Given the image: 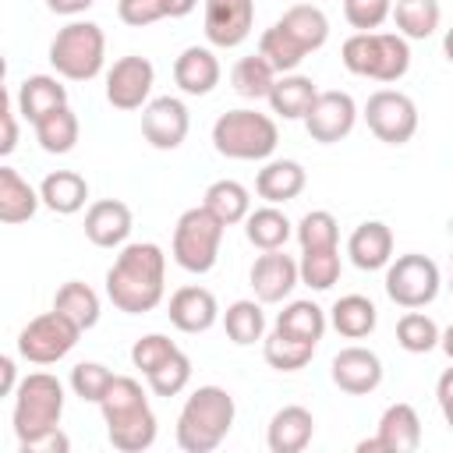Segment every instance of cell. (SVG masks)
<instances>
[{
    "label": "cell",
    "instance_id": "58",
    "mask_svg": "<svg viewBox=\"0 0 453 453\" xmlns=\"http://www.w3.org/2000/svg\"><path fill=\"white\" fill-rule=\"evenodd\" d=\"M449 287H453V280H449Z\"/></svg>",
    "mask_w": 453,
    "mask_h": 453
},
{
    "label": "cell",
    "instance_id": "15",
    "mask_svg": "<svg viewBox=\"0 0 453 453\" xmlns=\"http://www.w3.org/2000/svg\"><path fill=\"white\" fill-rule=\"evenodd\" d=\"M188 131H191V117L177 96H159V99H149L142 106V134L152 149L173 152L184 145Z\"/></svg>",
    "mask_w": 453,
    "mask_h": 453
},
{
    "label": "cell",
    "instance_id": "18",
    "mask_svg": "<svg viewBox=\"0 0 453 453\" xmlns=\"http://www.w3.org/2000/svg\"><path fill=\"white\" fill-rule=\"evenodd\" d=\"M329 375L336 382V389L350 393V396H368L382 386V357L368 347H343L333 365H329Z\"/></svg>",
    "mask_w": 453,
    "mask_h": 453
},
{
    "label": "cell",
    "instance_id": "28",
    "mask_svg": "<svg viewBox=\"0 0 453 453\" xmlns=\"http://www.w3.org/2000/svg\"><path fill=\"white\" fill-rule=\"evenodd\" d=\"M329 326L347 340H365L379 326V311L365 294H343L329 308Z\"/></svg>",
    "mask_w": 453,
    "mask_h": 453
},
{
    "label": "cell",
    "instance_id": "9",
    "mask_svg": "<svg viewBox=\"0 0 453 453\" xmlns=\"http://www.w3.org/2000/svg\"><path fill=\"white\" fill-rule=\"evenodd\" d=\"M81 326L74 322V319H67L64 311H42V315H35L21 333H18V354L25 357V361H32V365H57V361H64L74 347H78V340H81Z\"/></svg>",
    "mask_w": 453,
    "mask_h": 453
},
{
    "label": "cell",
    "instance_id": "24",
    "mask_svg": "<svg viewBox=\"0 0 453 453\" xmlns=\"http://www.w3.org/2000/svg\"><path fill=\"white\" fill-rule=\"evenodd\" d=\"M308 184V173L297 159H269L258 173H255V195L269 205H283L294 202Z\"/></svg>",
    "mask_w": 453,
    "mask_h": 453
},
{
    "label": "cell",
    "instance_id": "27",
    "mask_svg": "<svg viewBox=\"0 0 453 453\" xmlns=\"http://www.w3.org/2000/svg\"><path fill=\"white\" fill-rule=\"evenodd\" d=\"M39 205H42L39 191L14 166H0V223L7 226L28 223Z\"/></svg>",
    "mask_w": 453,
    "mask_h": 453
},
{
    "label": "cell",
    "instance_id": "7",
    "mask_svg": "<svg viewBox=\"0 0 453 453\" xmlns=\"http://www.w3.org/2000/svg\"><path fill=\"white\" fill-rule=\"evenodd\" d=\"M106 60V35L96 21H67L50 42V67L67 81H92Z\"/></svg>",
    "mask_w": 453,
    "mask_h": 453
},
{
    "label": "cell",
    "instance_id": "51",
    "mask_svg": "<svg viewBox=\"0 0 453 453\" xmlns=\"http://www.w3.org/2000/svg\"><path fill=\"white\" fill-rule=\"evenodd\" d=\"M435 400H439V411H442V421L449 425L453 432V368H446L435 382Z\"/></svg>",
    "mask_w": 453,
    "mask_h": 453
},
{
    "label": "cell",
    "instance_id": "29",
    "mask_svg": "<svg viewBox=\"0 0 453 453\" xmlns=\"http://www.w3.org/2000/svg\"><path fill=\"white\" fill-rule=\"evenodd\" d=\"M315 96H319L315 81L308 74H294L290 71V74H280L276 78V85L269 92V106L283 120H304L308 110H311V103H315Z\"/></svg>",
    "mask_w": 453,
    "mask_h": 453
},
{
    "label": "cell",
    "instance_id": "20",
    "mask_svg": "<svg viewBox=\"0 0 453 453\" xmlns=\"http://www.w3.org/2000/svg\"><path fill=\"white\" fill-rule=\"evenodd\" d=\"M131 226H134V216L120 198H99L85 209V237L96 248H124L131 237Z\"/></svg>",
    "mask_w": 453,
    "mask_h": 453
},
{
    "label": "cell",
    "instance_id": "40",
    "mask_svg": "<svg viewBox=\"0 0 453 453\" xmlns=\"http://www.w3.org/2000/svg\"><path fill=\"white\" fill-rule=\"evenodd\" d=\"M258 53L276 67V74H290V71H297L301 67V60L308 57L304 53V46L276 21V25H269L265 32H262V39H258Z\"/></svg>",
    "mask_w": 453,
    "mask_h": 453
},
{
    "label": "cell",
    "instance_id": "4",
    "mask_svg": "<svg viewBox=\"0 0 453 453\" xmlns=\"http://www.w3.org/2000/svg\"><path fill=\"white\" fill-rule=\"evenodd\" d=\"M340 60L357 78L393 85L411 71V46L400 32H354L340 46Z\"/></svg>",
    "mask_w": 453,
    "mask_h": 453
},
{
    "label": "cell",
    "instance_id": "39",
    "mask_svg": "<svg viewBox=\"0 0 453 453\" xmlns=\"http://www.w3.org/2000/svg\"><path fill=\"white\" fill-rule=\"evenodd\" d=\"M53 308L64 311L67 319H74L81 329H92L99 322V311H103L99 308V294L88 283H81V280L60 283V290L53 294Z\"/></svg>",
    "mask_w": 453,
    "mask_h": 453
},
{
    "label": "cell",
    "instance_id": "45",
    "mask_svg": "<svg viewBox=\"0 0 453 453\" xmlns=\"http://www.w3.org/2000/svg\"><path fill=\"white\" fill-rule=\"evenodd\" d=\"M145 382H149V389L156 396H177L191 382V357L184 350H177L170 361H163L156 372H149Z\"/></svg>",
    "mask_w": 453,
    "mask_h": 453
},
{
    "label": "cell",
    "instance_id": "56",
    "mask_svg": "<svg viewBox=\"0 0 453 453\" xmlns=\"http://www.w3.org/2000/svg\"><path fill=\"white\" fill-rule=\"evenodd\" d=\"M442 53H446V60L453 64V28H446V35H442Z\"/></svg>",
    "mask_w": 453,
    "mask_h": 453
},
{
    "label": "cell",
    "instance_id": "23",
    "mask_svg": "<svg viewBox=\"0 0 453 453\" xmlns=\"http://www.w3.org/2000/svg\"><path fill=\"white\" fill-rule=\"evenodd\" d=\"M223 78V67L209 46H188L173 60V81L184 96H209Z\"/></svg>",
    "mask_w": 453,
    "mask_h": 453
},
{
    "label": "cell",
    "instance_id": "53",
    "mask_svg": "<svg viewBox=\"0 0 453 453\" xmlns=\"http://www.w3.org/2000/svg\"><path fill=\"white\" fill-rule=\"evenodd\" d=\"M96 0H46V7L53 14H64V18H74V14H85Z\"/></svg>",
    "mask_w": 453,
    "mask_h": 453
},
{
    "label": "cell",
    "instance_id": "47",
    "mask_svg": "<svg viewBox=\"0 0 453 453\" xmlns=\"http://www.w3.org/2000/svg\"><path fill=\"white\" fill-rule=\"evenodd\" d=\"M393 14V0H343V18L357 32H375Z\"/></svg>",
    "mask_w": 453,
    "mask_h": 453
},
{
    "label": "cell",
    "instance_id": "12",
    "mask_svg": "<svg viewBox=\"0 0 453 453\" xmlns=\"http://www.w3.org/2000/svg\"><path fill=\"white\" fill-rule=\"evenodd\" d=\"M156 85V67L149 57L127 53L120 60H113V67L106 71V103L113 110H142L152 96Z\"/></svg>",
    "mask_w": 453,
    "mask_h": 453
},
{
    "label": "cell",
    "instance_id": "30",
    "mask_svg": "<svg viewBox=\"0 0 453 453\" xmlns=\"http://www.w3.org/2000/svg\"><path fill=\"white\" fill-rule=\"evenodd\" d=\"M280 25L304 46V53L322 50L326 39H329V18H326V11H322L319 4H308V0L287 7V11L280 14Z\"/></svg>",
    "mask_w": 453,
    "mask_h": 453
},
{
    "label": "cell",
    "instance_id": "2",
    "mask_svg": "<svg viewBox=\"0 0 453 453\" xmlns=\"http://www.w3.org/2000/svg\"><path fill=\"white\" fill-rule=\"evenodd\" d=\"M103 421H106V439L113 449L120 453H142L156 442V414L149 407V396L142 389L138 379L131 375H117L113 386L106 389V396L99 400Z\"/></svg>",
    "mask_w": 453,
    "mask_h": 453
},
{
    "label": "cell",
    "instance_id": "48",
    "mask_svg": "<svg viewBox=\"0 0 453 453\" xmlns=\"http://www.w3.org/2000/svg\"><path fill=\"white\" fill-rule=\"evenodd\" d=\"M117 18L131 28H149L166 14V0H117Z\"/></svg>",
    "mask_w": 453,
    "mask_h": 453
},
{
    "label": "cell",
    "instance_id": "16",
    "mask_svg": "<svg viewBox=\"0 0 453 453\" xmlns=\"http://www.w3.org/2000/svg\"><path fill=\"white\" fill-rule=\"evenodd\" d=\"M202 28L216 50L241 46L255 28V0H205Z\"/></svg>",
    "mask_w": 453,
    "mask_h": 453
},
{
    "label": "cell",
    "instance_id": "49",
    "mask_svg": "<svg viewBox=\"0 0 453 453\" xmlns=\"http://www.w3.org/2000/svg\"><path fill=\"white\" fill-rule=\"evenodd\" d=\"M18 103L7 96L4 99V110H0V120H4V138H0V156H11L18 149Z\"/></svg>",
    "mask_w": 453,
    "mask_h": 453
},
{
    "label": "cell",
    "instance_id": "13",
    "mask_svg": "<svg viewBox=\"0 0 453 453\" xmlns=\"http://www.w3.org/2000/svg\"><path fill=\"white\" fill-rule=\"evenodd\" d=\"M357 124V103L350 92H340V88H326L315 96L308 117H304V131L311 142L319 145H333V142H343Z\"/></svg>",
    "mask_w": 453,
    "mask_h": 453
},
{
    "label": "cell",
    "instance_id": "10",
    "mask_svg": "<svg viewBox=\"0 0 453 453\" xmlns=\"http://www.w3.org/2000/svg\"><path fill=\"white\" fill-rule=\"evenodd\" d=\"M439 287H442V276H439V265L428 255L407 251V255H396L386 265V294L400 308L432 304L439 297Z\"/></svg>",
    "mask_w": 453,
    "mask_h": 453
},
{
    "label": "cell",
    "instance_id": "50",
    "mask_svg": "<svg viewBox=\"0 0 453 453\" xmlns=\"http://www.w3.org/2000/svg\"><path fill=\"white\" fill-rule=\"evenodd\" d=\"M67 449H71V439H67L60 428H53V432H46V435H35V439L21 442V453H67Z\"/></svg>",
    "mask_w": 453,
    "mask_h": 453
},
{
    "label": "cell",
    "instance_id": "42",
    "mask_svg": "<svg viewBox=\"0 0 453 453\" xmlns=\"http://www.w3.org/2000/svg\"><path fill=\"white\" fill-rule=\"evenodd\" d=\"M294 237L301 244V251H315V248H340V223L333 212L326 209H311L297 219Z\"/></svg>",
    "mask_w": 453,
    "mask_h": 453
},
{
    "label": "cell",
    "instance_id": "38",
    "mask_svg": "<svg viewBox=\"0 0 453 453\" xmlns=\"http://www.w3.org/2000/svg\"><path fill=\"white\" fill-rule=\"evenodd\" d=\"M315 347L319 343H308V340H294L280 329H273L269 336H262V357L269 368L276 372H301L311 357H315Z\"/></svg>",
    "mask_w": 453,
    "mask_h": 453
},
{
    "label": "cell",
    "instance_id": "36",
    "mask_svg": "<svg viewBox=\"0 0 453 453\" xmlns=\"http://www.w3.org/2000/svg\"><path fill=\"white\" fill-rule=\"evenodd\" d=\"M223 329H226L230 343H237V347H251L255 340H262V336H265V311H262V301H258V297H255V301L241 297V301L226 304V311H223Z\"/></svg>",
    "mask_w": 453,
    "mask_h": 453
},
{
    "label": "cell",
    "instance_id": "35",
    "mask_svg": "<svg viewBox=\"0 0 453 453\" xmlns=\"http://www.w3.org/2000/svg\"><path fill=\"white\" fill-rule=\"evenodd\" d=\"M276 67L262 57V53H251V57H241L234 67H230V85L241 99H269L273 85H276Z\"/></svg>",
    "mask_w": 453,
    "mask_h": 453
},
{
    "label": "cell",
    "instance_id": "37",
    "mask_svg": "<svg viewBox=\"0 0 453 453\" xmlns=\"http://www.w3.org/2000/svg\"><path fill=\"white\" fill-rule=\"evenodd\" d=\"M326 326H329V319H326V311H322L315 301H290V304L276 315V326H273V329H280V333H287V336H294V340L319 343L322 333H326Z\"/></svg>",
    "mask_w": 453,
    "mask_h": 453
},
{
    "label": "cell",
    "instance_id": "33",
    "mask_svg": "<svg viewBox=\"0 0 453 453\" xmlns=\"http://www.w3.org/2000/svg\"><path fill=\"white\" fill-rule=\"evenodd\" d=\"M32 131H35V142H39L42 152H50V156H67V152L78 145L81 124H78V117H74L71 106H60V110H53V113H46L42 120H35Z\"/></svg>",
    "mask_w": 453,
    "mask_h": 453
},
{
    "label": "cell",
    "instance_id": "25",
    "mask_svg": "<svg viewBox=\"0 0 453 453\" xmlns=\"http://www.w3.org/2000/svg\"><path fill=\"white\" fill-rule=\"evenodd\" d=\"M14 103H18V113H21L28 124H35V120H42L46 113L67 106V88L60 85L57 74H28V78L18 85Z\"/></svg>",
    "mask_w": 453,
    "mask_h": 453
},
{
    "label": "cell",
    "instance_id": "34",
    "mask_svg": "<svg viewBox=\"0 0 453 453\" xmlns=\"http://www.w3.org/2000/svg\"><path fill=\"white\" fill-rule=\"evenodd\" d=\"M396 32L411 42V39H428L435 35L439 21H442V7L439 0H393V14Z\"/></svg>",
    "mask_w": 453,
    "mask_h": 453
},
{
    "label": "cell",
    "instance_id": "44",
    "mask_svg": "<svg viewBox=\"0 0 453 453\" xmlns=\"http://www.w3.org/2000/svg\"><path fill=\"white\" fill-rule=\"evenodd\" d=\"M113 379L117 375L106 365H99V361H81V365L71 368V389L85 403H99L106 396V389L113 386Z\"/></svg>",
    "mask_w": 453,
    "mask_h": 453
},
{
    "label": "cell",
    "instance_id": "14",
    "mask_svg": "<svg viewBox=\"0 0 453 453\" xmlns=\"http://www.w3.org/2000/svg\"><path fill=\"white\" fill-rule=\"evenodd\" d=\"M421 446V418L411 403L396 400L382 411L372 439L357 442V453H414Z\"/></svg>",
    "mask_w": 453,
    "mask_h": 453
},
{
    "label": "cell",
    "instance_id": "55",
    "mask_svg": "<svg viewBox=\"0 0 453 453\" xmlns=\"http://www.w3.org/2000/svg\"><path fill=\"white\" fill-rule=\"evenodd\" d=\"M439 347H442V350H446V357L453 361V322L442 329V340H439Z\"/></svg>",
    "mask_w": 453,
    "mask_h": 453
},
{
    "label": "cell",
    "instance_id": "46",
    "mask_svg": "<svg viewBox=\"0 0 453 453\" xmlns=\"http://www.w3.org/2000/svg\"><path fill=\"white\" fill-rule=\"evenodd\" d=\"M177 350H180V347H177L170 336H163V333H145V336H138L134 347H131V365H134L142 375H149V372H156L163 361H170Z\"/></svg>",
    "mask_w": 453,
    "mask_h": 453
},
{
    "label": "cell",
    "instance_id": "19",
    "mask_svg": "<svg viewBox=\"0 0 453 453\" xmlns=\"http://www.w3.org/2000/svg\"><path fill=\"white\" fill-rule=\"evenodd\" d=\"M166 315H170V326L180 329V333H209L216 322H219V304H216V294L209 287H180L170 294V304H166Z\"/></svg>",
    "mask_w": 453,
    "mask_h": 453
},
{
    "label": "cell",
    "instance_id": "32",
    "mask_svg": "<svg viewBox=\"0 0 453 453\" xmlns=\"http://www.w3.org/2000/svg\"><path fill=\"white\" fill-rule=\"evenodd\" d=\"M202 205L223 223V226H234V223H244L248 212H251V191L241 184V180H212L202 195Z\"/></svg>",
    "mask_w": 453,
    "mask_h": 453
},
{
    "label": "cell",
    "instance_id": "57",
    "mask_svg": "<svg viewBox=\"0 0 453 453\" xmlns=\"http://www.w3.org/2000/svg\"><path fill=\"white\" fill-rule=\"evenodd\" d=\"M308 4H315V0H308Z\"/></svg>",
    "mask_w": 453,
    "mask_h": 453
},
{
    "label": "cell",
    "instance_id": "41",
    "mask_svg": "<svg viewBox=\"0 0 453 453\" xmlns=\"http://www.w3.org/2000/svg\"><path fill=\"white\" fill-rule=\"evenodd\" d=\"M442 340V329L418 308H407V315H400L396 322V343L407 350V354H428L435 350Z\"/></svg>",
    "mask_w": 453,
    "mask_h": 453
},
{
    "label": "cell",
    "instance_id": "5",
    "mask_svg": "<svg viewBox=\"0 0 453 453\" xmlns=\"http://www.w3.org/2000/svg\"><path fill=\"white\" fill-rule=\"evenodd\" d=\"M276 145H280V127L269 113L241 106V110L219 113L212 124V149L226 159L258 163V159H269Z\"/></svg>",
    "mask_w": 453,
    "mask_h": 453
},
{
    "label": "cell",
    "instance_id": "54",
    "mask_svg": "<svg viewBox=\"0 0 453 453\" xmlns=\"http://www.w3.org/2000/svg\"><path fill=\"white\" fill-rule=\"evenodd\" d=\"M198 7V0H166V14L170 18H188Z\"/></svg>",
    "mask_w": 453,
    "mask_h": 453
},
{
    "label": "cell",
    "instance_id": "17",
    "mask_svg": "<svg viewBox=\"0 0 453 453\" xmlns=\"http://www.w3.org/2000/svg\"><path fill=\"white\" fill-rule=\"evenodd\" d=\"M248 280H251V290H255V297L262 304H280L301 283V269H297V262L283 248H276V251H262L251 262Z\"/></svg>",
    "mask_w": 453,
    "mask_h": 453
},
{
    "label": "cell",
    "instance_id": "8",
    "mask_svg": "<svg viewBox=\"0 0 453 453\" xmlns=\"http://www.w3.org/2000/svg\"><path fill=\"white\" fill-rule=\"evenodd\" d=\"M223 223L205 209V205H195V209H184L173 223V241H170V255L173 262L184 269V273H209L219 258V244H223Z\"/></svg>",
    "mask_w": 453,
    "mask_h": 453
},
{
    "label": "cell",
    "instance_id": "3",
    "mask_svg": "<svg viewBox=\"0 0 453 453\" xmlns=\"http://www.w3.org/2000/svg\"><path fill=\"white\" fill-rule=\"evenodd\" d=\"M237 403L223 386H198L177 414V446L184 453H212L234 428Z\"/></svg>",
    "mask_w": 453,
    "mask_h": 453
},
{
    "label": "cell",
    "instance_id": "22",
    "mask_svg": "<svg viewBox=\"0 0 453 453\" xmlns=\"http://www.w3.org/2000/svg\"><path fill=\"white\" fill-rule=\"evenodd\" d=\"M347 255L361 273L386 269L393 262V230L382 219H365L347 237Z\"/></svg>",
    "mask_w": 453,
    "mask_h": 453
},
{
    "label": "cell",
    "instance_id": "11",
    "mask_svg": "<svg viewBox=\"0 0 453 453\" xmlns=\"http://www.w3.org/2000/svg\"><path fill=\"white\" fill-rule=\"evenodd\" d=\"M365 124L368 131L386 145H407L418 131V106L400 88H379L365 103Z\"/></svg>",
    "mask_w": 453,
    "mask_h": 453
},
{
    "label": "cell",
    "instance_id": "1",
    "mask_svg": "<svg viewBox=\"0 0 453 453\" xmlns=\"http://www.w3.org/2000/svg\"><path fill=\"white\" fill-rule=\"evenodd\" d=\"M166 294V255L152 241L124 244L106 269V297L124 315H145L159 308Z\"/></svg>",
    "mask_w": 453,
    "mask_h": 453
},
{
    "label": "cell",
    "instance_id": "52",
    "mask_svg": "<svg viewBox=\"0 0 453 453\" xmlns=\"http://www.w3.org/2000/svg\"><path fill=\"white\" fill-rule=\"evenodd\" d=\"M18 368H14V357H0V396H14V389H18Z\"/></svg>",
    "mask_w": 453,
    "mask_h": 453
},
{
    "label": "cell",
    "instance_id": "21",
    "mask_svg": "<svg viewBox=\"0 0 453 453\" xmlns=\"http://www.w3.org/2000/svg\"><path fill=\"white\" fill-rule=\"evenodd\" d=\"M311 435H315L311 411L301 403H287L269 418L265 446H269V453H301V449H308Z\"/></svg>",
    "mask_w": 453,
    "mask_h": 453
},
{
    "label": "cell",
    "instance_id": "26",
    "mask_svg": "<svg viewBox=\"0 0 453 453\" xmlns=\"http://www.w3.org/2000/svg\"><path fill=\"white\" fill-rule=\"evenodd\" d=\"M39 198H42V205H46L50 212H57V216H74V212H81L85 202H88V180H85L81 173H74V170H53V173L42 177Z\"/></svg>",
    "mask_w": 453,
    "mask_h": 453
},
{
    "label": "cell",
    "instance_id": "31",
    "mask_svg": "<svg viewBox=\"0 0 453 453\" xmlns=\"http://www.w3.org/2000/svg\"><path fill=\"white\" fill-rule=\"evenodd\" d=\"M244 237L251 248L258 251H276L283 248L290 237H294V223L287 219V212H280L276 205H262V209H251L248 219H244Z\"/></svg>",
    "mask_w": 453,
    "mask_h": 453
},
{
    "label": "cell",
    "instance_id": "6",
    "mask_svg": "<svg viewBox=\"0 0 453 453\" xmlns=\"http://www.w3.org/2000/svg\"><path fill=\"white\" fill-rule=\"evenodd\" d=\"M60 414H64L60 379L50 375V372H28L14 389V411H11L18 446L35 439V435H46V432L60 428Z\"/></svg>",
    "mask_w": 453,
    "mask_h": 453
},
{
    "label": "cell",
    "instance_id": "43",
    "mask_svg": "<svg viewBox=\"0 0 453 453\" xmlns=\"http://www.w3.org/2000/svg\"><path fill=\"white\" fill-rule=\"evenodd\" d=\"M301 269V283L311 290H329L340 280V248H315V251H301L297 258Z\"/></svg>",
    "mask_w": 453,
    "mask_h": 453
}]
</instances>
